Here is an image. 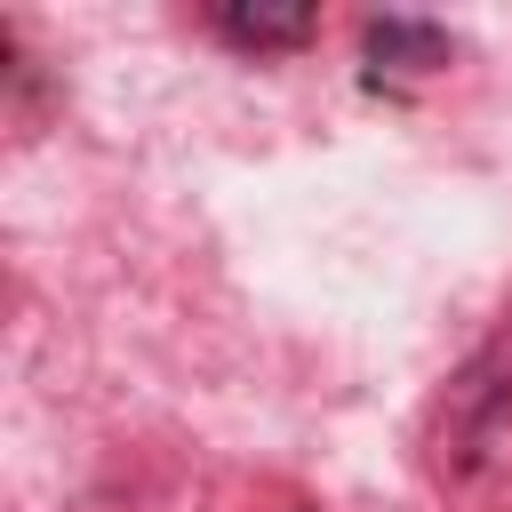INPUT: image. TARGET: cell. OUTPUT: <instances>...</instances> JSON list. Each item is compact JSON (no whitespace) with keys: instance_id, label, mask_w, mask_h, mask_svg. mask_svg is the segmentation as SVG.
Returning <instances> with one entry per match:
<instances>
[{"instance_id":"obj_1","label":"cell","mask_w":512,"mask_h":512,"mask_svg":"<svg viewBox=\"0 0 512 512\" xmlns=\"http://www.w3.org/2000/svg\"><path fill=\"white\" fill-rule=\"evenodd\" d=\"M216 32L232 40V48H296V40H312V8L304 0H224L216 8Z\"/></svg>"},{"instance_id":"obj_2","label":"cell","mask_w":512,"mask_h":512,"mask_svg":"<svg viewBox=\"0 0 512 512\" xmlns=\"http://www.w3.org/2000/svg\"><path fill=\"white\" fill-rule=\"evenodd\" d=\"M368 56L376 64H400V72H440L456 56V40L440 24H416V16H376L368 24Z\"/></svg>"}]
</instances>
